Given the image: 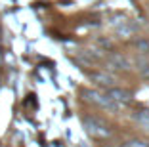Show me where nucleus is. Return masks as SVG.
Listing matches in <instances>:
<instances>
[{
  "label": "nucleus",
  "instance_id": "20e7f679",
  "mask_svg": "<svg viewBox=\"0 0 149 147\" xmlns=\"http://www.w3.org/2000/svg\"><path fill=\"white\" fill-rule=\"evenodd\" d=\"M138 118H140V122L143 126H147V130H149V117H143V115H138Z\"/></svg>",
  "mask_w": 149,
  "mask_h": 147
},
{
  "label": "nucleus",
  "instance_id": "f257e3e1",
  "mask_svg": "<svg viewBox=\"0 0 149 147\" xmlns=\"http://www.w3.org/2000/svg\"><path fill=\"white\" fill-rule=\"evenodd\" d=\"M84 124H86L88 132H90L92 136H100V138H103V136H109V134H111L109 128H103V126H105V122L100 121V118L88 117L86 121H84Z\"/></svg>",
  "mask_w": 149,
  "mask_h": 147
},
{
  "label": "nucleus",
  "instance_id": "f03ea898",
  "mask_svg": "<svg viewBox=\"0 0 149 147\" xmlns=\"http://www.w3.org/2000/svg\"><path fill=\"white\" fill-rule=\"evenodd\" d=\"M111 100L117 103V101H123V103H126V101H130V94H128L126 90H118V88H115V90L109 92Z\"/></svg>",
  "mask_w": 149,
  "mask_h": 147
},
{
  "label": "nucleus",
  "instance_id": "39448f33",
  "mask_svg": "<svg viewBox=\"0 0 149 147\" xmlns=\"http://www.w3.org/2000/svg\"><path fill=\"white\" fill-rule=\"evenodd\" d=\"M0 61H2V44H0Z\"/></svg>",
  "mask_w": 149,
  "mask_h": 147
},
{
  "label": "nucleus",
  "instance_id": "7ed1b4c3",
  "mask_svg": "<svg viewBox=\"0 0 149 147\" xmlns=\"http://www.w3.org/2000/svg\"><path fill=\"white\" fill-rule=\"evenodd\" d=\"M124 147H149V145L143 143V141H140V139H132V141H126Z\"/></svg>",
  "mask_w": 149,
  "mask_h": 147
}]
</instances>
